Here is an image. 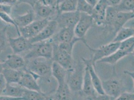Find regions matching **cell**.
I'll use <instances>...</instances> for the list:
<instances>
[{"label": "cell", "instance_id": "1", "mask_svg": "<svg viewBox=\"0 0 134 100\" xmlns=\"http://www.w3.org/2000/svg\"><path fill=\"white\" fill-rule=\"evenodd\" d=\"M26 61L25 69L40 78L49 79L52 76L53 61L44 58H36Z\"/></svg>", "mask_w": 134, "mask_h": 100}, {"label": "cell", "instance_id": "2", "mask_svg": "<svg viewBox=\"0 0 134 100\" xmlns=\"http://www.w3.org/2000/svg\"><path fill=\"white\" fill-rule=\"evenodd\" d=\"M85 70L84 62H79L72 70L68 71L66 82L72 92L79 93L82 91Z\"/></svg>", "mask_w": 134, "mask_h": 100}, {"label": "cell", "instance_id": "3", "mask_svg": "<svg viewBox=\"0 0 134 100\" xmlns=\"http://www.w3.org/2000/svg\"><path fill=\"white\" fill-rule=\"evenodd\" d=\"M54 52V45L50 39L45 42L33 44L32 47L25 55L26 61L36 58H44L52 60Z\"/></svg>", "mask_w": 134, "mask_h": 100}, {"label": "cell", "instance_id": "4", "mask_svg": "<svg viewBox=\"0 0 134 100\" xmlns=\"http://www.w3.org/2000/svg\"><path fill=\"white\" fill-rule=\"evenodd\" d=\"M120 43L111 42L108 44L102 45L97 49L92 48L88 44L86 47L92 53V57L90 59L95 67L96 64L98 63V62L111 55L118 50L120 48Z\"/></svg>", "mask_w": 134, "mask_h": 100}, {"label": "cell", "instance_id": "5", "mask_svg": "<svg viewBox=\"0 0 134 100\" xmlns=\"http://www.w3.org/2000/svg\"><path fill=\"white\" fill-rule=\"evenodd\" d=\"M54 45V52L52 60L64 67L67 71L71 70L74 67L73 54L61 48L56 43Z\"/></svg>", "mask_w": 134, "mask_h": 100}, {"label": "cell", "instance_id": "6", "mask_svg": "<svg viewBox=\"0 0 134 100\" xmlns=\"http://www.w3.org/2000/svg\"><path fill=\"white\" fill-rule=\"evenodd\" d=\"M94 24L93 19L91 15L85 13H81L80 18L74 29L76 37L82 39L85 46L88 44L85 39L86 35Z\"/></svg>", "mask_w": 134, "mask_h": 100}, {"label": "cell", "instance_id": "7", "mask_svg": "<svg viewBox=\"0 0 134 100\" xmlns=\"http://www.w3.org/2000/svg\"><path fill=\"white\" fill-rule=\"evenodd\" d=\"M81 13L78 11L71 12H63L57 13L54 19L58 22L60 29L71 28L75 29L79 22Z\"/></svg>", "mask_w": 134, "mask_h": 100}, {"label": "cell", "instance_id": "8", "mask_svg": "<svg viewBox=\"0 0 134 100\" xmlns=\"http://www.w3.org/2000/svg\"><path fill=\"white\" fill-rule=\"evenodd\" d=\"M59 25L55 19H50L47 26L37 36L29 39L32 44L45 42L52 39L58 32Z\"/></svg>", "mask_w": 134, "mask_h": 100}, {"label": "cell", "instance_id": "9", "mask_svg": "<svg viewBox=\"0 0 134 100\" xmlns=\"http://www.w3.org/2000/svg\"><path fill=\"white\" fill-rule=\"evenodd\" d=\"M50 19H39L35 20L28 26L20 28L21 35L28 39L33 38L47 26Z\"/></svg>", "mask_w": 134, "mask_h": 100}, {"label": "cell", "instance_id": "10", "mask_svg": "<svg viewBox=\"0 0 134 100\" xmlns=\"http://www.w3.org/2000/svg\"><path fill=\"white\" fill-rule=\"evenodd\" d=\"M102 85L105 94L111 97L113 100L116 99L125 92L122 82L116 79H110L103 81Z\"/></svg>", "mask_w": 134, "mask_h": 100}, {"label": "cell", "instance_id": "11", "mask_svg": "<svg viewBox=\"0 0 134 100\" xmlns=\"http://www.w3.org/2000/svg\"><path fill=\"white\" fill-rule=\"evenodd\" d=\"M109 6L107 0H98L94 6L91 16L97 26L105 27L107 10Z\"/></svg>", "mask_w": 134, "mask_h": 100}, {"label": "cell", "instance_id": "12", "mask_svg": "<svg viewBox=\"0 0 134 100\" xmlns=\"http://www.w3.org/2000/svg\"><path fill=\"white\" fill-rule=\"evenodd\" d=\"M22 76L18 85L23 88L30 90H33L39 92H43L37 82L39 77L30 72L24 68L23 69Z\"/></svg>", "mask_w": 134, "mask_h": 100}, {"label": "cell", "instance_id": "13", "mask_svg": "<svg viewBox=\"0 0 134 100\" xmlns=\"http://www.w3.org/2000/svg\"><path fill=\"white\" fill-rule=\"evenodd\" d=\"M8 42L9 47L13 53L17 54L31 49L33 46V44L30 43L29 39H27L22 36L17 38L8 37Z\"/></svg>", "mask_w": 134, "mask_h": 100}, {"label": "cell", "instance_id": "14", "mask_svg": "<svg viewBox=\"0 0 134 100\" xmlns=\"http://www.w3.org/2000/svg\"><path fill=\"white\" fill-rule=\"evenodd\" d=\"M26 61L24 58L17 54H9L6 59L1 63V68H9L14 70H22L26 66Z\"/></svg>", "mask_w": 134, "mask_h": 100}, {"label": "cell", "instance_id": "15", "mask_svg": "<svg viewBox=\"0 0 134 100\" xmlns=\"http://www.w3.org/2000/svg\"><path fill=\"white\" fill-rule=\"evenodd\" d=\"M82 61L89 71L90 76L97 93L98 94H105L103 88L102 81L100 80V78H99V76L96 72L95 67L93 65L91 60L83 58Z\"/></svg>", "mask_w": 134, "mask_h": 100}, {"label": "cell", "instance_id": "16", "mask_svg": "<svg viewBox=\"0 0 134 100\" xmlns=\"http://www.w3.org/2000/svg\"><path fill=\"white\" fill-rule=\"evenodd\" d=\"M133 19H134L133 12H119L113 24L112 32L116 34L120 30L124 27L127 23Z\"/></svg>", "mask_w": 134, "mask_h": 100}, {"label": "cell", "instance_id": "17", "mask_svg": "<svg viewBox=\"0 0 134 100\" xmlns=\"http://www.w3.org/2000/svg\"><path fill=\"white\" fill-rule=\"evenodd\" d=\"M75 37L74 28H63L60 29L51 40L54 43L59 44L70 42Z\"/></svg>", "mask_w": 134, "mask_h": 100}, {"label": "cell", "instance_id": "18", "mask_svg": "<svg viewBox=\"0 0 134 100\" xmlns=\"http://www.w3.org/2000/svg\"><path fill=\"white\" fill-rule=\"evenodd\" d=\"M82 92L88 98H94L98 94L96 91L92 79L90 76L89 71L85 66L84 80L82 87Z\"/></svg>", "mask_w": 134, "mask_h": 100}, {"label": "cell", "instance_id": "19", "mask_svg": "<svg viewBox=\"0 0 134 100\" xmlns=\"http://www.w3.org/2000/svg\"><path fill=\"white\" fill-rule=\"evenodd\" d=\"M23 70L1 68V74L5 78L7 83L18 84L22 76Z\"/></svg>", "mask_w": 134, "mask_h": 100}, {"label": "cell", "instance_id": "20", "mask_svg": "<svg viewBox=\"0 0 134 100\" xmlns=\"http://www.w3.org/2000/svg\"><path fill=\"white\" fill-rule=\"evenodd\" d=\"M33 10L36 15L40 18L41 19H50L51 16L54 14L55 12H57L56 9L46 5L40 0L34 6Z\"/></svg>", "mask_w": 134, "mask_h": 100}, {"label": "cell", "instance_id": "21", "mask_svg": "<svg viewBox=\"0 0 134 100\" xmlns=\"http://www.w3.org/2000/svg\"><path fill=\"white\" fill-rule=\"evenodd\" d=\"M68 71L56 62H53L52 76L55 78L58 85L66 83Z\"/></svg>", "mask_w": 134, "mask_h": 100}, {"label": "cell", "instance_id": "22", "mask_svg": "<svg viewBox=\"0 0 134 100\" xmlns=\"http://www.w3.org/2000/svg\"><path fill=\"white\" fill-rule=\"evenodd\" d=\"M130 54H131L128 52L121 50L119 48L111 55L102 59L100 61L98 62V63H106L115 67L116 64L118 62Z\"/></svg>", "mask_w": 134, "mask_h": 100}, {"label": "cell", "instance_id": "23", "mask_svg": "<svg viewBox=\"0 0 134 100\" xmlns=\"http://www.w3.org/2000/svg\"><path fill=\"white\" fill-rule=\"evenodd\" d=\"M36 14L33 10H30L26 14L18 15L14 18L15 21L19 28L25 27L35 21Z\"/></svg>", "mask_w": 134, "mask_h": 100}, {"label": "cell", "instance_id": "24", "mask_svg": "<svg viewBox=\"0 0 134 100\" xmlns=\"http://www.w3.org/2000/svg\"><path fill=\"white\" fill-rule=\"evenodd\" d=\"M71 92L66 82L58 85L54 97L56 100H71Z\"/></svg>", "mask_w": 134, "mask_h": 100}, {"label": "cell", "instance_id": "25", "mask_svg": "<svg viewBox=\"0 0 134 100\" xmlns=\"http://www.w3.org/2000/svg\"><path fill=\"white\" fill-rule=\"evenodd\" d=\"M25 89L18 85V86H13L8 84L6 88L1 92V96H10L14 97H22Z\"/></svg>", "mask_w": 134, "mask_h": 100}, {"label": "cell", "instance_id": "26", "mask_svg": "<svg viewBox=\"0 0 134 100\" xmlns=\"http://www.w3.org/2000/svg\"><path fill=\"white\" fill-rule=\"evenodd\" d=\"M78 0H61L57 12H71L77 11Z\"/></svg>", "mask_w": 134, "mask_h": 100}, {"label": "cell", "instance_id": "27", "mask_svg": "<svg viewBox=\"0 0 134 100\" xmlns=\"http://www.w3.org/2000/svg\"><path fill=\"white\" fill-rule=\"evenodd\" d=\"M134 36V28L123 27L115 35V37L113 39L112 42L121 43Z\"/></svg>", "mask_w": 134, "mask_h": 100}, {"label": "cell", "instance_id": "28", "mask_svg": "<svg viewBox=\"0 0 134 100\" xmlns=\"http://www.w3.org/2000/svg\"><path fill=\"white\" fill-rule=\"evenodd\" d=\"M119 12L115 6H109L107 10L105 26L104 27L108 30H110L109 31L111 32H112L113 24Z\"/></svg>", "mask_w": 134, "mask_h": 100}, {"label": "cell", "instance_id": "29", "mask_svg": "<svg viewBox=\"0 0 134 100\" xmlns=\"http://www.w3.org/2000/svg\"><path fill=\"white\" fill-rule=\"evenodd\" d=\"M22 98L24 100H47L48 99L46 94L43 92L26 89Z\"/></svg>", "mask_w": 134, "mask_h": 100}, {"label": "cell", "instance_id": "30", "mask_svg": "<svg viewBox=\"0 0 134 100\" xmlns=\"http://www.w3.org/2000/svg\"><path fill=\"white\" fill-rule=\"evenodd\" d=\"M94 7L91 5L86 0H78L77 11L81 13L92 15Z\"/></svg>", "mask_w": 134, "mask_h": 100}, {"label": "cell", "instance_id": "31", "mask_svg": "<svg viewBox=\"0 0 134 100\" xmlns=\"http://www.w3.org/2000/svg\"><path fill=\"white\" fill-rule=\"evenodd\" d=\"M115 7L118 11L133 12L134 11V0H122L118 6Z\"/></svg>", "mask_w": 134, "mask_h": 100}, {"label": "cell", "instance_id": "32", "mask_svg": "<svg viewBox=\"0 0 134 100\" xmlns=\"http://www.w3.org/2000/svg\"><path fill=\"white\" fill-rule=\"evenodd\" d=\"M0 18L2 21L6 23V24L13 26L16 29L18 36H21L20 31V28L17 25V23L15 22L14 18H12L11 16H10V15H8L6 13L0 12Z\"/></svg>", "mask_w": 134, "mask_h": 100}, {"label": "cell", "instance_id": "33", "mask_svg": "<svg viewBox=\"0 0 134 100\" xmlns=\"http://www.w3.org/2000/svg\"><path fill=\"white\" fill-rule=\"evenodd\" d=\"M119 48L132 54L134 49V36L120 43Z\"/></svg>", "mask_w": 134, "mask_h": 100}, {"label": "cell", "instance_id": "34", "mask_svg": "<svg viewBox=\"0 0 134 100\" xmlns=\"http://www.w3.org/2000/svg\"><path fill=\"white\" fill-rule=\"evenodd\" d=\"M80 41H81L83 43L84 42V41L82 39H79L77 37H76L72 41H71L70 42H67V43H60V44L58 45H59V46L60 47H61L62 49L67 51V52H68L70 54H73V49H74V46L77 42H79Z\"/></svg>", "mask_w": 134, "mask_h": 100}, {"label": "cell", "instance_id": "35", "mask_svg": "<svg viewBox=\"0 0 134 100\" xmlns=\"http://www.w3.org/2000/svg\"><path fill=\"white\" fill-rule=\"evenodd\" d=\"M7 27L1 30V52H3L9 45L8 37L6 34Z\"/></svg>", "mask_w": 134, "mask_h": 100}, {"label": "cell", "instance_id": "36", "mask_svg": "<svg viewBox=\"0 0 134 100\" xmlns=\"http://www.w3.org/2000/svg\"><path fill=\"white\" fill-rule=\"evenodd\" d=\"M113 100H134V93L124 92L116 99Z\"/></svg>", "mask_w": 134, "mask_h": 100}, {"label": "cell", "instance_id": "37", "mask_svg": "<svg viewBox=\"0 0 134 100\" xmlns=\"http://www.w3.org/2000/svg\"><path fill=\"white\" fill-rule=\"evenodd\" d=\"M42 3L47 6H49L58 11V0H40Z\"/></svg>", "mask_w": 134, "mask_h": 100}, {"label": "cell", "instance_id": "38", "mask_svg": "<svg viewBox=\"0 0 134 100\" xmlns=\"http://www.w3.org/2000/svg\"><path fill=\"white\" fill-rule=\"evenodd\" d=\"M13 6L9 5L0 4V12L11 15L12 11Z\"/></svg>", "mask_w": 134, "mask_h": 100}, {"label": "cell", "instance_id": "39", "mask_svg": "<svg viewBox=\"0 0 134 100\" xmlns=\"http://www.w3.org/2000/svg\"><path fill=\"white\" fill-rule=\"evenodd\" d=\"M89 100H113L111 97L106 94H98L94 98H89Z\"/></svg>", "mask_w": 134, "mask_h": 100}, {"label": "cell", "instance_id": "40", "mask_svg": "<svg viewBox=\"0 0 134 100\" xmlns=\"http://www.w3.org/2000/svg\"><path fill=\"white\" fill-rule=\"evenodd\" d=\"M39 0H19L18 4L25 3L31 6L33 9L34 6Z\"/></svg>", "mask_w": 134, "mask_h": 100}, {"label": "cell", "instance_id": "41", "mask_svg": "<svg viewBox=\"0 0 134 100\" xmlns=\"http://www.w3.org/2000/svg\"><path fill=\"white\" fill-rule=\"evenodd\" d=\"M7 82L6 81L5 78L3 76L2 74L0 75V90L1 92L4 89L6 88V86L7 85Z\"/></svg>", "mask_w": 134, "mask_h": 100}, {"label": "cell", "instance_id": "42", "mask_svg": "<svg viewBox=\"0 0 134 100\" xmlns=\"http://www.w3.org/2000/svg\"><path fill=\"white\" fill-rule=\"evenodd\" d=\"M18 2L19 0H0V4L9 5L13 6L18 4Z\"/></svg>", "mask_w": 134, "mask_h": 100}, {"label": "cell", "instance_id": "43", "mask_svg": "<svg viewBox=\"0 0 134 100\" xmlns=\"http://www.w3.org/2000/svg\"><path fill=\"white\" fill-rule=\"evenodd\" d=\"M0 100H24V99L22 97H14L1 95Z\"/></svg>", "mask_w": 134, "mask_h": 100}, {"label": "cell", "instance_id": "44", "mask_svg": "<svg viewBox=\"0 0 134 100\" xmlns=\"http://www.w3.org/2000/svg\"><path fill=\"white\" fill-rule=\"evenodd\" d=\"M122 0H107L110 6H118Z\"/></svg>", "mask_w": 134, "mask_h": 100}, {"label": "cell", "instance_id": "45", "mask_svg": "<svg viewBox=\"0 0 134 100\" xmlns=\"http://www.w3.org/2000/svg\"><path fill=\"white\" fill-rule=\"evenodd\" d=\"M124 73L125 74L129 76L133 80V82H134V89H133V93H134V72H130L128 71H124Z\"/></svg>", "mask_w": 134, "mask_h": 100}, {"label": "cell", "instance_id": "46", "mask_svg": "<svg viewBox=\"0 0 134 100\" xmlns=\"http://www.w3.org/2000/svg\"><path fill=\"white\" fill-rule=\"evenodd\" d=\"M91 5L94 7L96 5L98 0H86Z\"/></svg>", "mask_w": 134, "mask_h": 100}, {"label": "cell", "instance_id": "47", "mask_svg": "<svg viewBox=\"0 0 134 100\" xmlns=\"http://www.w3.org/2000/svg\"><path fill=\"white\" fill-rule=\"evenodd\" d=\"M47 100H56L55 98H54V97H53V98H48V99H47Z\"/></svg>", "mask_w": 134, "mask_h": 100}, {"label": "cell", "instance_id": "48", "mask_svg": "<svg viewBox=\"0 0 134 100\" xmlns=\"http://www.w3.org/2000/svg\"><path fill=\"white\" fill-rule=\"evenodd\" d=\"M60 1L61 0H58V7H59V4H60Z\"/></svg>", "mask_w": 134, "mask_h": 100}, {"label": "cell", "instance_id": "49", "mask_svg": "<svg viewBox=\"0 0 134 100\" xmlns=\"http://www.w3.org/2000/svg\"><path fill=\"white\" fill-rule=\"evenodd\" d=\"M132 54L134 56V50H133V52H132Z\"/></svg>", "mask_w": 134, "mask_h": 100}, {"label": "cell", "instance_id": "50", "mask_svg": "<svg viewBox=\"0 0 134 100\" xmlns=\"http://www.w3.org/2000/svg\"><path fill=\"white\" fill-rule=\"evenodd\" d=\"M133 12H134V11H133Z\"/></svg>", "mask_w": 134, "mask_h": 100}]
</instances>
